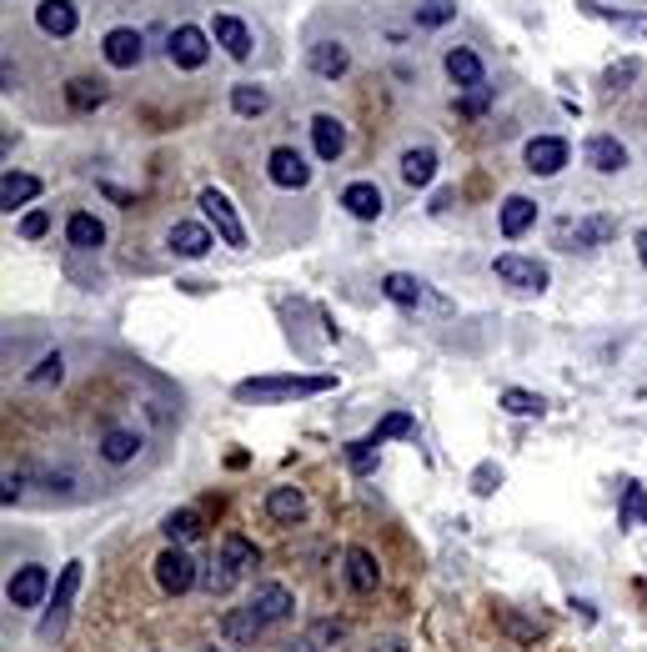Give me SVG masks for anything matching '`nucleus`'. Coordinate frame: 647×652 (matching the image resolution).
I'll return each instance as SVG.
<instances>
[{"mask_svg":"<svg viewBox=\"0 0 647 652\" xmlns=\"http://www.w3.org/2000/svg\"><path fill=\"white\" fill-rule=\"evenodd\" d=\"M266 512H271V522H301V517H306V497H301V487H271Z\"/></svg>","mask_w":647,"mask_h":652,"instance_id":"393cba45","label":"nucleus"},{"mask_svg":"<svg viewBox=\"0 0 647 652\" xmlns=\"http://www.w3.org/2000/svg\"><path fill=\"white\" fill-rule=\"evenodd\" d=\"M101 56H106L116 71H131V66H141V56H146V41H141V31H131V26H116V31H106V41H101Z\"/></svg>","mask_w":647,"mask_h":652,"instance_id":"9d476101","label":"nucleus"},{"mask_svg":"<svg viewBox=\"0 0 647 652\" xmlns=\"http://www.w3.org/2000/svg\"><path fill=\"white\" fill-rule=\"evenodd\" d=\"M61 377H66V357H61V352H51V357H46V362H41L26 382H31V387H46V382H61Z\"/></svg>","mask_w":647,"mask_h":652,"instance_id":"58836bf2","label":"nucleus"},{"mask_svg":"<svg viewBox=\"0 0 647 652\" xmlns=\"http://www.w3.org/2000/svg\"><path fill=\"white\" fill-rule=\"evenodd\" d=\"M487 101H492V91H487V86H482V91H467L462 111H467V116H477V111H487Z\"/></svg>","mask_w":647,"mask_h":652,"instance_id":"a18cd8bd","label":"nucleus"},{"mask_svg":"<svg viewBox=\"0 0 647 652\" xmlns=\"http://www.w3.org/2000/svg\"><path fill=\"white\" fill-rule=\"evenodd\" d=\"M306 61H311V71H316V76H327V81L347 76V66H352V56H347V46H342V41H316Z\"/></svg>","mask_w":647,"mask_h":652,"instance_id":"412c9836","label":"nucleus"},{"mask_svg":"<svg viewBox=\"0 0 647 652\" xmlns=\"http://www.w3.org/2000/svg\"><path fill=\"white\" fill-rule=\"evenodd\" d=\"M337 637H342V622H316L306 642H311L316 652H327V642H337Z\"/></svg>","mask_w":647,"mask_h":652,"instance_id":"79ce46f5","label":"nucleus"},{"mask_svg":"<svg viewBox=\"0 0 647 652\" xmlns=\"http://www.w3.org/2000/svg\"><path fill=\"white\" fill-rule=\"evenodd\" d=\"M156 582H161V592L181 597V592L196 587V562H191L181 547H166V552L156 557Z\"/></svg>","mask_w":647,"mask_h":652,"instance_id":"6e6552de","label":"nucleus"},{"mask_svg":"<svg viewBox=\"0 0 647 652\" xmlns=\"http://www.w3.org/2000/svg\"><path fill=\"white\" fill-rule=\"evenodd\" d=\"M266 106H271V91H266V86H256V81L231 86V111H236V116H261Z\"/></svg>","mask_w":647,"mask_h":652,"instance_id":"7c9ffc66","label":"nucleus"},{"mask_svg":"<svg viewBox=\"0 0 647 652\" xmlns=\"http://www.w3.org/2000/svg\"><path fill=\"white\" fill-rule=\"evenodd\" d=\"M166 56H171V66H181V71H201L206 56H211L206 31H196V26H176L171 41H166Z\"/></svg>","mask_w":647,"mask_h":652,"instance_id":"0eeeda50","label":"nucleus"},{"mask_svg":"<svg viewBox=\"0 0 647 652\" xmlns=\"http://www.w3.org/2000/svg\"><path fill=\"white\" fill-rule=\"evenodd\" d=\"M342 206H347L357 221H377L387 201H382V186H377V181H352V186L342 191Z\"/></svg>","mask_w":647,"mask_h":652,"instance_id":"a211bd4d","label":"nucleus"},{"mask_svg":"<svg viewBox=\"0 0 647 652\" xmlns=\"http://www.w3.org/2000/svg\"><path fill=\"white\" fill-rule=\"evenodd\" d=\"M136 452H141V437H136V432L111 427V432L101 437V457H106V462H116V467H121V462H131Z\"/></svg>","mask_w":647,"mask_h":652,"instance_id":"473e14b6","label":"nucleus"},{"mask_svg":"<svg viewBox=\"0 0 647 652\" xmlns=\"http://www.w3.org/2000/svg\"><path fill=\"white\" fill-rule=\"evenodd\" d=\"M637 261H642V266H647V226H642V231H637Z\"/></svg>","mask_w":647,"mask_h":652,"instance_id":"de8ad7c7","label":"nucleus"},{"mask_svg":"<svg viewBox=\"0 0 647 652\" xmlns=\"http://www.w3.org/2000/svg\"><path fill=\"white\" fill-rule=\"evenodd\" d=\"M582 11H587L592 21L622 26V31H632V36H642V41H647V16H637V11H612V6H597V0H582Z\"/></svg>","mask_w":647,"mask_h":652,"instance_id":"cd10ccee","label":"nucleus"},{"mask_svg":"<svg viewBox=\"0 0 647 652\" xmlns=\"http://www.w3.org/2000/svg\"><path fill=\"white\" fill-rule=\"evenodd\" d=\"M46 592H51V572H46L41 562L16 567V577H11V587H6L11 607H41V602H46Z\"/></svg>","mask_w":647,"mask_h":652,"instance_id":"1a4fd4ad","label":"nucleus"},{"mask_svg":"<svg viewBox=\"0 0 647 652\" xmlns=\"http://www.w3.org/2000/svg\"><path fill=\"white\" fill-rule=\"evenodd\" d=\"M201 211H206V221L216 226V236H221L226 246H236V251L246 246V226H241L236 206H231V201H226L216 186H206V191H201Z\"/></svg>","mask_w":647,"mask_h":652,"instance_id":"7ed1b4c3","label":"nucleus"},{"mask_svg":"<svg viewBox=\"0 0 647 652\" xmlns=\"http://www.w3.org/2000/svg\"><path fill=\"white\" fill-rule=\"evenodd\" d=\"M46 231H51V216H46V211H31V216L21 221V236H26V241H41Z\"/></svg>","mask_w":647,"mask_h":652,"instance_id":"c03bdc74","label":"nucleus"},{"mask_svg":"<svg viewBox=\"0 0 647 652\" xmlns=\"http://www.w3.org/2000/svg\"><path fill=\"white\" fill-rule=\"evenodd\" d=\"M76 587H81V562H66L61 567V582H56V602H51V612L41 617V637H61V627H66V617H71V602H76Z\"/></svg>","mask_w":647,"mask_h":652,"instance_id":"39448f33","label":"nucleus"},{"mask_svg":"<svg viewBox=\"0 0 647 652\" xmlns=\"http://www.w3.org/2000/svg\"><path fill=\"white\" fill-rule=\"evenodd\" d=\"M497 276H502L507 286H517V291H547V281H552V271H547L537 256H517V251H502V256H497Z\"/></svg>","mask_w":647,"mask_h":652,"instance_id":"20e7f679","label":"nucleus"},{"mask_svg":"<svg viewBox=\"0 0 647 652\" xmlns=\"http://www.w3.org/2000/svg\"><path fill=\"white\" fill-rule=\"evenodd\" d=\"M557 246L562 251H592V246H607L612 236H617V216H562L557 221Z\"/></svg>","mask_w":647,"mask_h":652,"instance_id":"f03ea898","label":"nucleus"},{"mask_svg":"<svg viewBox=\"0 0 647 652\" xmlns=\"http://www.w3.org/2000/svg\"><path fill=\"white\" fill-rule=\"evenodd\" d=\"M497 482H502V467H492V462H482V467L472 472V492H477V497H492Z\"/></svg>","mask_w":647,"mask_h":652,"instance_id":"a19ab883","label":"nucleus"},{"mask_svg":"<svg viewBox=\"0 0 647 652\" xmlns=\"http://www.w3.org/2000/svg\"><path fill=\"white\" fill-rule=\"evenodd\" d=\"M382 296H387V301H397V306H422V301H437V296L427 291V281H422V276H407V271L382 276ZM437 306H442V301H437Z\"/></svg>","mask_w":647,"mask_h":652,"instance_id":"dca6fc26","label":"nucleus"},{"mask_svg":"<svg viewBox=\"0 0 647 652\" xmlns=\"http://www.w3.org/2000/svg\"><path fill=\"white\" fill-rule=\"evenodd\" d=\"M66 241H71L76 251H101V246H106V226H101L91 211H76V216L66 221Z\"/></svg>","mask_w":647,"mask_h":652,"instance_id":"5701e85b","label":"nucleus"},{"mask_svg":"<svg viewBox=\"0 0 647 652\" xmlns=\"http://www.w3.org/2000/svg\"><path fill=\"white\" fill-rule=\"evenodd\" d=\"M66 101H71L76 111H96V106L106 101V81H91V76H76V81H66Z\"/></svg>","mask_w":647,"mask_h":652,"instance_id":"2f4dec72","label":"nucleus"},{"mask_svg":"<svg viewBox=\"0 0 647 652\" xmlns=\"http://www.w3.org/2000/svg\"><path fill=\"white\" fill-rule=\"evenodd\" d=\"M76 6H71V0H41V6H36V26L46 31V36H56V41H66L71 31H76Z\"/></svg>","mask_w":647,"mask_h":652,"instance_id":"f3484780","label":"nucleus"},{"mask_svg":"<svg viewBox=\"0 0 647 652\" xmlns=\"http://www.w3.org/2000/svg\"><path fill=\"white\" fill-rule=\"evenodd\" d=\"M286 652H316V647H311V642H291Z\"/></svg>","mask_w":647,"mask_h":652,"instance_id":"09e8293b","label":"nucleus"},{"mask_svg":"<svg viewBox=\"0 0 647 652\" xmlns=\"http://www.w3.org/2000/svg\"><path fill=\"white\" fill-rule=\"evenodd\" d=\"M266 176H271V186H281V191H301V186L311 181V166H306V156H301L296 146H276V151L266 156Z\"/></svg>","mask_w":647,"mask_h":652,"instance_id":"423d86ee","label":"nucleus"},{"mask_svg":"<svg viewBox=\"0 0 647 652\" xmlns=\"http://www.w3.org/2000/svg\"><path fill=\"white\" fill-rule=\"evenodd\" d=\"M201 587H206L211 597H221V592H231V587H236V572H231V567H226V562L216 557V562H211V567L201 572Z\"/></svg>","mask_w":647,"mask_h":652,"instance_id":"4c0bfd02","label":"nucleus"},{"mask_svg":"<svg viewBox=\"0 0 647 652\" xmlns=\"http://www.w3.org/2000/svg\"><path fill=\"white\" fill-rule=\"evenodd\" d=\"M532 221H537V201H527V196H507L502 201V236H522Z\"/></svg>","mask_w":647,"mask_h":652,"instance_id":"c85d7f7f","label":"nucleus"},{"mask_svg":"<svg viewBox=\"0 0 647 652\" xmlns=\"http://www.w3.org/2000/svg\"><path fill=\"white\" fill-rule=\"evenodd\" d=\"M447 76H452L457 91H482V86H487V71H482L477 51H467V46H452V51H447Z\"/></svg>","mask_w":647,"mask_h":652,"instance_id":"4468645a","label":"nucleus"},{"mask_svg":"<svg viewBox=\"0 0 647 652\" xmlns=\"http://www.w3.org/2000/svg\"><path fill=\"white\" fill-rule=\"evenodd\" d=\"M347 582L357 592H372L377 587V557L367 547H347Z\"/></svg>","mask_w":647,"mask_h":652,"instance_id":"c756f323","label":"nucleus"},{"mask_svg":"<svg viewBox=\"0 0 647 652\" xmlns=\"http://www.w3.org/2000/svg\"><path fill=\"white\" fill-rule=\"evenodd\" d=\"M36 196H41V181H36V176L6 171V181H0V206L16 211V206H26V201H36Z\"/></svg>","mask_w":647,"mask_h":652,"instance_id":"b1692460","label":"nucleus"},{"mask_svg":"<svg viewBox=\"0 0 647 652\" xmlns=\"http://www.w3.org/2000/svg\"><path fill=\"white\" fill-rule=\"evenodd\" d=\"M211 36H216V46H221L231 61H246V56H251V31H246L236 16H216V21H211Z\"/></svg>","mask_w":647,"mask_h":652,"instance_id":"6ab92c4d","label":"nucleus"},{"mask_svg":"<svg viewBox=\"0 0 647 652\" xmlns=\"http://www.w3.org/2000/svg\"><path fill=\"white\" fill-rule=\"evenodd\" d=\"M502 407H507L512 417H542V412H547V402H542L537 392H522V387H507V392H502Z\"/></svg>","mask_w":647,"mask_h":652,"instance_id":"72a5a7b5","label":"nucleus"},{"mask_svg":"<svg viewBox=\"0 0 647 652\" xmlns=\"http://www.w3.org/2000/svg\"><path fill=\"white\" fill-rule=\"evenodd\" d=\"M642 512H647V497H642V487H627V502H622V527H632Z\"/></svg>","mask_w":647,"mask_h":652,"instance_id":"37998d69","label":"nucleus"},{"mask_svg":"<svg viewBox=\"0 0 647 652\" xmlns=\"http://www.w3.org/2000/svg\"><path fill=\"white\" fill-rule=\"evenodd\" d=\"M452 16H457V0H422V6H417V26H427V31L447 26Z\"/></svg>","mask_w":647,"mask_h":652,"instance_id":"f704fd0d","label":"nucleus"},{"mask_svg":"<svg viewBox=\"0 0 647 652\" xmlns=\"http://www.w3.org/2000/svg\"><path fill=\"white\" fill-rule=\"evenodd\" d=\"M412 432H417V422H412L407 412H392V417H387L372 437H377V442H392V437H412Z\"/></svg>","mask_w":647,"mask_h":652,"instance_id":"ea45409f","label":"nucleus"},{"mask_svg":"<svg viewBox=\"0 0 647 652\" xmlns=\"http://www.w3.org/2000/svg\"><path fill=\"white\" fill-rule=\"evenodd\" d=\"M311 141H316V156H321V161H337V156L347 151V126H342L337 116H316V121H311Z\"/></svg>","mask_w":647,"mask_h":652,"instance_id":"aec40b11","label":"nucleus"},{"mask_svg":"<svg viewBox=\"0 0 647 652\" xmlns=\"http://www.w3.org/2000/svg\"><path fill=\"white\" fill-rule=\"evenodd\" d=\"M221 562L241 577V572H251V567L261 562V552H256V542H246L241 532H226V537H221Z\"/></svg>","mask_w":647,"mask_h":652,"instance_id":"a878e982","label":"nucleus"},{"mask_svg":"<svg viewBox=\"0 0 647 652\" xmlns=\"http://www.w3.org/2000/svg\"><path fill=\"white\" fill-rule=\"evenodd\" d=\"M251 607H256V617L271 627V622H286V617L296 612V597H291L281 582H261V587L251 592Z\"/></svg>","mask_w":647,"mask_h":652,"instance_id":"ddd939ff","label":"nucleus"},{"mask_svg":"<svg viewBox=\"0 0 647 652\" xmlns=\"http://www.w3.org/2000/svg\"><path fill=\"white\" fill-rule=\"evenodd\" d=\"M582 161H587L592 171H602V176H617V171L627 166V146H622L617 136H587Z\"/></svg>","mask_w":647,"mask_h":652,"instance_id":"f8f14e48","label":"nucleus"},{"mask_svg":"<svg viewBox=\"0 0 647 652\" xmlns=\"http://www.w3.org/2000/svg\"><path fill=\"white\" fill-rule=\"evenodd\" d=\"M16 497H21V477L11 472V477H6V507H16Z\"/></svg>","mask_w":647,"mask_h":652,"instance_id":"49530a36","label":"nucleus"},{"mask_svg":"<svg viewBox=\"0 0 647 652\" xmlns=\"http://www.w3.org/2000/svg\"><path fill=\"white\" fill-rule=\"evenodd\" d=\"M166 246L176 251V256H186V261H196V256H206L216 241H211V231L201 226V221H176L171 231H166Z\"/></svg>","mask_w":647,"mask_h":652,"instance_id":"2eb2a0df","label":"nucleus"},{"mask_svg":"<svg viewBox=\"0 0 647 652\" xmlns=\"http://www.w3.org/2000/svg\"><path fill=\"white\" fill-rule=\"evenodd\" d=\"M332 387H337V377H251L236 387V402H296V397H316Z\"/></svg>","mask_w":647,"mask_h":652,"instance_id":"f257e3e1","label":"nucleus"},{"mask_svg":"<svg viewBox=\"0 0 647 652\" xmlns=\"http://www.w3.org/2000/svg\"><path fill=\"white\" fill-rule=\"evenodd\" d=\"M567 166V141L562 136H537L527 141V171L532 176H557Z\"/></svg>","mask_w":647,"mask_h":652,"instance_id":"9b49d317","label":"nucleus"},{"mask_svg":"<svg viewBox=\"0 0 647 652\" xmlns=\"http://www.w3.org/2000/svg\"><path fill=\"white\" fill-rule=\"evenodd\" d=\"M377 447H382L377 437H362V442H352V447H347V462H352V472H362V477H367V472L377 467Z\"/></svg>","mask_w":647,"mask_h":652,"instance_id":"e433bc0d","label":"nucleus"},{"mask_svg":"<svg viewBox=\"0 0 647 652\" xmlns=\"http://www.w3.org/2000/svg\"><path fill=\"white\" fill-rule=\"evenodd\" d=\"M437 176V151L432 146H407L402 151V181L407 186H432Z\"/></svg>","mask_w":647,"mask_h":652,"instance_id":"4be33fe9","label":"nucleus"},{"mask_svg":"<svg viewBox=\"0 0 647 652\" xmlns=\"http://www.w3.org/2000/svg\"><path fill=\"white\" fill-rule=\"evenodd\" d=\"M221 627H226V637H231V642H246V647H256V637H261V627H266V622H261V617H256V607L246 602V607L226 612V622H221Z\"/></svg>","mask_w":647,"mask_h":652,"instance_id":"bb28decb","label":"nucleus"},{"mask_svg":"<svg viewBox=\"0 0 647 652\" xmlns=\"http://www.w3.org/2000/svg\"><path fill=\"white\" fill-rule=\"evenodd\" d=\"M196 532H201V517H196L191 507H181V512L166 517V537H171V542H191Z\"/></svg>","mask_w":647,"mask_h":652,"instance_id":"c9c22d12","label":"nucleus"}]
</instances>
